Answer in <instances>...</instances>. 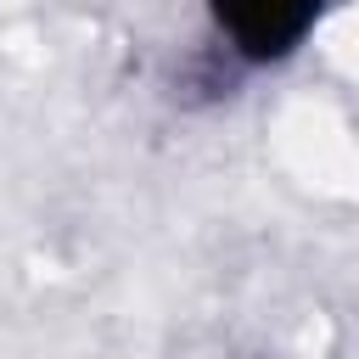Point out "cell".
<instances>
[{
    "label": "cell",
    "mask_w": 359,
    "mask_h": 359,
    "mask_svg": "<svg viewBox=\"0 0 359 359\" xmlns=\"http://www.w3.org/2000/svg\"><path fill=\"white\" fill-rule=\"evenodd\" d=\"M202 6H208L219 45L236 62L269 67V62H286L314 34L331 0H202Z\"/></svg>",
    "instance_id": "6da1fadb"
}]
</instances>
